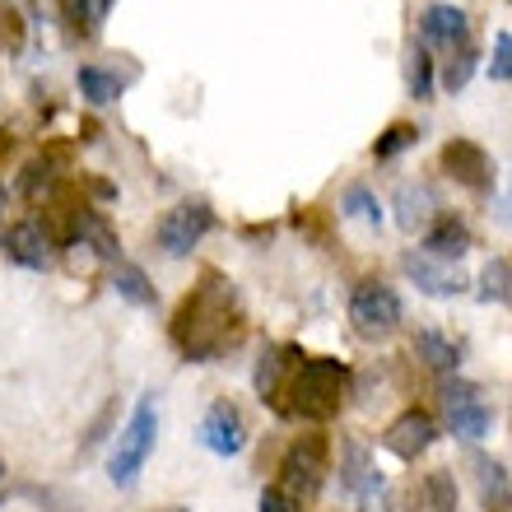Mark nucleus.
I'll return each instance as SVG.
<instances>
[{
	"mask_svg": "<svg viewBox=\"0 0 512 512\" xmlns=\"http://www.w3.org/2000/svg\"><path fill=\"white\" fill-rule=\"evenodd\" d=\"M243 336V308H238V289L224 280L219 270H205L201 284L182 298L173 317V345L187 354L191 364H210Z\"/></svg>",
	"mask_w": 512,
	"mask_h": 512,
	"instance_id": "obj_1",
	"label": "nucleus"
},
{
	"mask_svg": "<svg viewBox=\"0 0 512 512\" xmlns=\"http://www.w3.org/2000/svg\"><path fill=\"white\" fill-rule=\"evenodd\" d=\"M350 396V368L340 359H326V354H298L289 378H284V391H280V415H294V419H336L340 405Z\"/></svg>",
	"mask_w": 512,
	"mask_h": 512,
	"instance_id": "obj_2",
	"label": "nucleus"
},
{
	"mask_svg": "<svg viewBox=\"0 0 512 512\" xmlns=\"http://www.w3.org/2000/svg\"><path fill=\"white\" fill-rule=\"evenodd\" d=\"M154 438H159V405H154V396H140V405L126 419V429L117 433V447H112V461H108L112 485L117 489L135 485V475L145 471L149 452H154Z\"/></svg>",
	"mask_w": 512,
	"mask_h": 512,
	"instance_id": "obj_3",
	"label": "nucleus"
},
{
	"mask_svg": "<svg viewBox=\"0 0 512 512\" xmlns=\"http://www.w3.org/2000/svg\"><path fill=\"white\" fill-rule=\"evenodd\" d=\"M350 322H354V331H359L364 340H387V336L401 331L405 308H401V298H396L391 284L364 280L359 289H354V298H350Z\"/></svg>",
	"mask_w": 512,
	"mask_h": 512,
	"instance_id": "obj_4",
	"label": "nucleus"
},
{
	"mask_svg": "<svg viewBox=\"0 0 512 512\" xmlns=\"http://www.w3.org/2000/svg\"><path fill=\"white\" fill-rule=\"evenodd\" d=\"M326 471H331V466H326V438L322 433H303L280 461V489L284 494H294L298 503L317 499Z\"/></svg>",
	"mask_w": 512,
	"mask_h": 512,
	"instance_id": "obj_5",
	"label": "nucleus"
},
{
	"mask_svg": "<svg viewBox=\"0 0 512 512\" xmlns=\"http://www.w3.org/2000/svg\"><path fill=\"white\" fill-rule=\"evenodd\" d=\"M210 229H215L210 201H182L159 219V233H154V238H159L163 256H191V247L201 243Z\"/></svg>",
	"mask_w": 512,
	"mask_h": 512,
	"instance_id": "obj_6",
	"label": "nucleus"
},
{
	"mask_svg": "<svg viewBox=\"0 0 512 512\" xmlns=\"http://www.w3.org/2000/svg\"><path fill=\"white\" fill-rule=\"evenodd\" d=\"M443 405H447V424L457 438L475 443V438H485L494 415H489V405L480 401V391L471 382H443Z\"/></svg>",
	"mask_w": 512,
	"mask_h": 512,
	"instance_id": "obj_7",
	"label": "nucleus"
},
{
	"mask_svg": "<svg viewBox=\"0 0 512 512\" xmlns=\"http://www.w3.org/2000/svg\"><path fill=\"white\" fill-rule=\"evenodd\" d=\"M201 443H205V452H215V457H238V452L247 447L243 410H238L233 401H215L201 419Z\"/></svg>",
	"mask_w": 512,
	"mask_h": 512,
	"instance_id": "obj_8",
	"label": "nucleus"
},
{
	"mask_svg": "<svg viewBox=\"0 0 512 512\" xmlns=\"http://www.w3.org/2000/svg\"><path fill=\"white\" fill-rule=\"evenodd\" d=\"M443 168L452 182H461V187H471V191H489L494 187V159H489L485 149L475 145V140H447L443 145Z\"/></svg>",
	"mask_w": 512,
	"mask_h": 512,
	"instance_id": "obj_9",
	"label": "nucleus"
},
{
	"mask_svg": "<svg viewBox=\"0 0 512 512\" xmlns=\"http://www.w3.org/2000/svg\"><path fill=\"white\" fill-rule=\"evenodd\" d=\"M433 443H438V424H433L424 410H405V415H396L387 424V433H382V447L401 461L424 457Z\"/></svg>",
	"mask_w": 512,
	"mask_h": 512,
	"instance_id": "obj_10",
	"label": "nucleus"
},
{
	"mask_svg": "<svg viewBox=\"0 0 512 512\" xmlns=\"http://www.w3.org/2000/svg\"><path fill=\"white\" fill-rule=\"evenodd\" d=\"M419 38H424V47L457 52V47H466V42H471V19H466V10H461V5L438 0V5H429V10L419 14Z\"/></svg>",
	"mask_w": 512,
	"mask_h": 512,
	"instance_id": "obj_11",
	"label": "nucleus"
},
{
	"mask_svg": "<svg viewBox=\"0 0 512 512\" xmlns=\"http://www.w3.org/2000/svg\"><path fill=\"white\" fill-rule=\"evenodd\" d=\"M5 252H10L19 266L42 270V266H52L56 238L42 219H19V224H10V233H5Z\"/></svg>",
	"mask_w": 512,
	"mask_h": 512,
	"instance_id": "obj_12",
	"label": "nucleus"
},
{
	"mask_svg": "<svg viewBox=\"0 0 512 512\" xmlns=\"http://www.w3.org/2000/svg\"><path fill=\"white\" fill-rule=\"evenodd\" d=\"M401 270L429 298H457L461 289H466V275H457V270H447V266H433V256H424V252H405Z\"/></svg>",
	"mask_w": 512,
	"mask_h": 512,
	"instance_id": "obj_13",
	"label": "nucleus"
},
{
	"mask_svg": "<svg viewBox=\"0 0 512 512\" xmlns=\"http://www.w3.org/2000/svg\"><path fill=\"white\" fill-rule=\"evenodd\" d=\"M466 252H471V229L457 215L433 219L429 233H424V256H433V261H461Z\"/></svg>",
	"mask_w": 512,
	"mask_h": 512,
	"instance_id": "obj_14",
	"label": "nucleus"
},
{
	"mask_svg": "<svg viewBox=\"0 0 512 512\" xmlns=\"http://www.w3.org/2000/svg\"><path fill=\"white\" fill-rule=\"evenodd\" d=\"M471 471H475V489H480V503L489 512H512V480L503 471V461L494 457H471Z\"/></svg>",
	"mask_w": 512,
	"mask_h": 512,
	"instance_id": "obj_15",
	"label": "nucleus"
},
{
	"mask_svg": "<svg viewBox=\"0 0 512 512\" xmlns=\"http://www.w3.org/2000/svg\"><path fill=\"white\" fill-rule=\"evenodd\" d=\"M433 210H438V201H433L429 182H401V187H396V224H401L405 233L429 229Z\"/></svg>",
	"mask_w": 512,
	"mask_h": 512,
	"instance_id": "obj_16",
	"label": "nucleus"
},
{
	"mask_svg": "<svg viewBox=\"0 0 512 512\" xmlns=\"http://www.w3.org/2000/svg\"><path fill=\"white\" fill-rule=\"evenodd\" d=\"M415 354L429 368H438V373H457V368H461V345H457V340H447V336H438V331H419V336H415Z\"/></svg>",
	"mask_w": 512,
	"mask_h": 512,
	"instance_id": "obj_17",
	"label": "nucleus"
},
{
	"mask_svg": "<svg viewBox=\"0 0 512 512\" xmlns=\"http://www.w3.org/2000/svg\"><path fill=\"white\" fill-rule=\"evenodd\" d=\"M75 84H80V94L94 103V108H108V103H117L122 98L126 84L112 75V70L103 66H80V75H75Z\"/></svg>",
	"mask_w": 512,
	"mask_h": 512,
	"instance_id": "obj_18",
	"label": "nucleus"
},
{
	"mask_svg": "<svg viewBox=\"0 0 512 512\" xmlns=\"http://www.w3.org/2000/svg\"><path fill=\"white\" fill-rule=\"evenodd\" d=\"M117 0H61V10H66V24L80 33V38H98V28L108 19V10Z\"/></svg>",
	"mask_w": 512,
	"mask_h": 512,
	"instance_id": "obj_19",
	"label": "nucleus"
},
{
	"mask_svg": "<svg viewBox=\"0 0 512 512\" xmlns=\"http://www.w3.org/2000/svg\"><path fill=\"white\" fill-rule=\"evenodd\" d=\"M112 289L135 308H154V284L145 280L140 266H112Z\"/></svg>",
	"mask_w": 512,
	"mask_h": 512,
	"instance_id": "obj_20",
	"label": "nucleus"
},
{
	"mask_svg": "<svg viewBox=\"0 0 512 512\" xmlns=\"http://www.w3.org/2000/svg\"><path fill=\"white\" fill-rule=\"evenodd\" d=\"M405 89H410V98H429L433 94V56H429L424 42L405 52Z\"/></svg>",
	"mask_w": 512,
	"mask_h": 512,
	"instance_id": "obj_21",
	"label": "nucleus"
},
{
	"mask_svg": "<svg viewBox=\"0 0 512 512\" xmlns=\"http://www.w3.org/2000/svg\"><path fill=\"white\" fill-rule=\"evenodd\" d=\"M475 66H480V47H475V42L457 47V52H452V61L443 66V89H447V94H461V89L471 84Z\"/></svg>",
	"mask_w": 512,
	"mask_h": 512,
	"instance_id": "obj_22",
	"label": "nucleus"
},
{
	"mask_svg": "<svg viewBox=\"0 0 512 512\" xmlns=\"http://www.w3.org/2000/svg\"><path fill=\"white\" fill-rule=\"evenodd\" d=\"M480 298H485V303H512V261L494 256V261L480 270Z\"/></svg>",
	"mask_w": 512,
	"mask_h": 512,
	"instance_id": "obj_23",
	"label": "nucleus"
},
{
	"mask_svg": "<svg viewBox=\"0 0 512 512\" xmlns=\"http://www.w3.org/2000/svg\"><path fill=\"white\" fill-rule=\"evenodd\" d=\"M340 210H345V215H354L359 224H368V229H378V224H382V201L364 187V182L345 187V201H340Z\"/></svg>",
	"mask_w": 512,
	"mask_h": 512,
	"instance_id": "obj_24",
	"label": "nucleus"
},
{
	"mask_svg": "<svg viewBox=\"0 0 512 512\" xmlns=\"http://www.w3.org/2000/svg\"><path fill=\"white\" fill-rule=\"evenodd\" d=\"M410 145H419V131L410 122H396V126H387V131L378 135V145H373V159L378 163H387V159H396L401 149H410Z\"/></svg>",
	"mask_w": 512,
	"mask_h": 512,
	"instance_id": "obj_25",
	"label": "nucleus"
},
{
	"mask_svg": "<svg viewBox=\"0 0 512 512\" xmlns=\"http://www.w3.org/2000/svg\"><path fill=\"white\" fill-rule=\"evenodd\" d=\"M424 499H429L433 512H457V480H452V471H433L424 480Z\"/></svg>",
	"mask_w": 512,
	"mask_h": 512,
	"instance_id": "obj_26",
	"label": "nucleus"
},
{
	"mask_svg": "<svg viewBox=\"0 0 512 512\" xmlns=\"http://www.w3.org/2000/svg\"><path fill=\"white\" fill-rule=\"evenodd\" d=\"M56 187V173H52V163H28L24 168V182H19V191H24L28 201H38V196H47V191Z\"/></svg>",
	"mask_w": 512,
	"mask_h": 512,
	"instance_id": "obj_27",
	"label": "nucleus"
},
{
	"mask_svg": "<svg viewBox=\"0 0 512 512\" xmlns=\"http://www.w3.org/2000/svg\"><path fill=\"white\" fill-rule=\"evenodd\" d=\"M489 80H512V33L494 38V56H489Z\"/></svg>",
	"mask_w": 512,
	"mask_h": 512,
	"instance_id": "obj_28",
	"label": "nucleus"
},
{
	"mask_svg": "<svg viewBox=\"0 0 512 512\" xmlns=\"http://www.w3.org/2000/svg\"><path fill=\"white\" fill-rule=\"evenodd\" d=\"M261 512H303V503H298L294 494H284L280 485H270L266 494H261Z\"/></svg>",
	"mask_w": 512,
	"mask_h": 512,
	"instance_id": "obj_29",
	"label": "nucleus"
},
{
	"mask_svg": "<svg viewBox=\"0 0 512 512\" xmlns=\"http://www.w3.org/2000/svg\"><path fill=\"white\" fill-rule=\"evenodd\" d=\"M494 219H499L503 229H512V187L499 196V215H494Z\"/></svg>",
	"mask_w": 512,
	"mask_h": 512,
	"instance_id": "obj_30",
	"label": "nucleus"
},
{
	"mask_svg": "<svg viewBox=\"0 0 512 512\" xmlns=\"http://www.w3.org/2000/svg\"><path fill=\"white\" fill-rule=\"evenodd\" d=\"M0 215H5V191H0Z\"/></svg>",
	"mask_w": 512,
	"mask_h": 512,
	"instance_id": "obj_31",
	"label": "nucleus"
},
{
	"mask_svg": "<svg viewBox=\"0 0 512 512\" xmlns=\"http://www.w3.org/2000/svg\"><path fill=\"white\" fill-rule=\"evenodd\" d=\"M0 485H5V461H0Z\"/></svg>",
	"mask_w": 512,
	"mask_h": 512,
	"instance_id": "obj_32",
	"label": "nucleus"
},
{
	"mask_svg": "<svg viewBox=\"0 0 512 512\" xmlns=\"http://www.w3.org/2000/svg\"><path fill=\"white\" fill-rule=\"evenodd\" d=\"M163 512H187V508H163Z\"/></svg>",
	"mask_w": 512,
	"mask_h": 512,
	"instance_id": "obj_33",
	"label": "nucleus"
}]
</instances>
